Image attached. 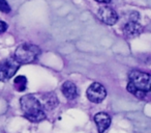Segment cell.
<instances>
[{
	"label": "cell",
	"instance_id": "6da1fadb",
	"mask_svg": "<svg viewBox=\"0 0 151 133\" xmlns=\"http://www.w3.org/2000/svg\"><path fill=\"white\" fill-rule=\"evenodd\" d=\"M129 82L127 91L137 98L145 97L146 93L151 91V75L140 71H132L129 73Z\"/></svg>",
	"mask_w": 151,
	"mask_h": 133
},
{
	"label": "cell",
	"instance_id": "7a4b0ae2",
	"mask_svg": "<svg viewBox=\"0 0 151 133\" xmlns=\"http://www.w3.org/2000/svg\"><path fill=\"white\" fill-rule=\"evenodd\" d=\"M21 108L25 118L31 122H40L46 118L40 102L29 94L21 98Z\"/></svg>",
	"mask_w": 151,
	"mask_h": 133
},
{
	"label": "cell",
	"instance_id": "3957f363",
	"mask_svg": "<svg viewBox=\"0 0 151 133\" xmlns=\"http://www.w3.org/2000/svg\"><path fill=\"white\" fill-rule=\"evenodd\" d=\"M40 50L37 46L32 45L30 43L20 45L15 52V58L20 63H30L34 61L40 55Z\"/></svg>",
	"mask_w": 151,
	"mask_h": 133
},
{
	"label": "cell",
	"instance_id": "277c9868",
	"mask_svg": "<svg viewBox=\"0 0 151 133\" xmlns=\"http://www.w3.org/2000/svg\"><path fill=\"white\" fill-rule=\"evenodd\" d=\"M21 63L16 58H9L0 63V81H6L16 74Z\"/></svg>",
	"mask_w": 151,
	"mask_h": 133
},
{
	"label": "cell",
	"instance_id": "5b68a950",
	"mask_svg": "<svg viewBox=\"0 0 151 133\" xmlns=\"http://www.w3.org/2000/svg\"><path fill=\"white\" fill-rule=\"evenodd\" d=\"M106 96H107V91H106L105 86L99 82L92 83L87 89V98L89 99V101L93 102V103L103 102Z\"/></svg>",
	"mask_w": 151,
	"mask_h": 133
},
{
	"label": "cell",
	"instance_id": "8992f818",
	"mask_svg": "<svg viewBox=\"0 0 151 133\" xmlns=\"http://www.w3.org/2000/svg\"><path fill=\"white\" fill-rule=\"evenodd\" d=\"M97 15H99V18L101 19V21L104 22L105 24H107V25H114L118 21L117 13L113 9H111V7H101Z\"/></svg>",
	"mask_w": 151,
	"mask_h": 133
},
{
	"label": "cell",
	"instance_id": "52a82bcc",
	"mask_svg": "<svg viewBox=\"0 0 151 133\" xmlns=\"http://www.w3.org/2000/svg\"><path fill=\"white\" fill-rule=\"evenodd\" d=\"M94 122L96 124L97 130L99 133H104L111 125V118L106 112H99L95 114Z\"/></svg>",
	"mask_w": 151,
	"mask_h": 133
},
{
	"label": "cell",
	"instance_id": "ba28073f",
	"mask_svg": "<svg viewBox=\"0 0 151 133\" xmlns=\"http://www.w3.org/2000/svg\"><path fill=\"white\" fill-rule=\"evenodd\" d=\"M143 31V26L138 21H129L124 25L123 32L127 38H136Z\"/></svg>",
	"mask_w": 151,
	"mask_h": 133
},
{
	"label": "cell",
	"instance_id": "9c48e42d",
	"mask_svg": "<svg viewBox=\"0 0 151 133\" xmlns=\"http://www.w3.org/2000/svg\"><path fill=\"white\" fill-rule=\"evenodd\" d=\"M40 104H42L46 109L53 110L54 108H56L57 105H58V98L56 97L55 94L48 93V94H46V95L42 96Z\"/></svg>",
	"mask_w": 151,
	"mask_h": 133
},
{
	"label": "cell",
	"instance_id": "30bf717a",
	"mask_svg": "<svg viewBox=\"0 0 151 133\" xmlns=\"http://www.w3.org/2000/svg\"><path fill=\"white\" fill-rule=\"evenodd\" d=\"M61 92L65 96V98H67L68 100L75 99L78 96V89H77L76 84H73L70 81H66L63 83L61 86Z\"/></svg>",
	"mask_w": 151,
	"mask_h": 133
},
{
	"label": "cell",
	"instance_id": "8fae6325",
	"mask_svg": "<svg viewBox=\"0 0 151 133\" xmlns=\"http://www.w3.org/2000/svg\"><path fill=\"white\" fill-rule=\"evenodd\" d=\"M14 86L18 92H24L27 87V78L25 76H17L14 80Z\"/></svg>",
	"mask_w": 151,
	"mask_h": 133
},
{
	"label": "cell",
	"instance_id": "7c38bea8",
	"mask_svg": "<svg viewBox=\"0 0 151 133\" xmlns=\"http://www.w3.org/2000/svg\"><path fill=\"white\" fill-rule=\"evenodd\" d=\"M0 12H2L4 14H7L11 12V7H9L6 0H0Z\"/></svg>",
	"mask_w": 151,
	"mask_h": 133
},
{
	"label": "cell",
	"instance_id": "4fadbf2b",
	"mask_svg": "<svg viewBox=\"0 0 151 133\" xmlns=\"http://www.w3.org/2000/svg\"><path fill=\"white\" fill-rule=\"evenodd\" d=\"M7 29V24L4 21H0V33H3Z\"/></svg>",
	"mask_w": 151,
	"mask_h": 133
},
{
	"label": "cell",
	"instance_id": "5bb4252c",
	"mask_svg": "<svg viewBox=\"0 0 151 133\" xmlns=\"http://www.w3.org/2000/svg\"><path fill=\"white\" fill-rule=\"evenodd\" d=\"M95 1L99 3H109L111 0H95Z\"/></svg>",
	"mask_w": 151,
	"mask_h": 133
}]
</instances>
